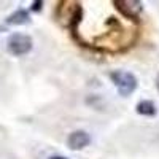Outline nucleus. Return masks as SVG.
<instances>
[{"label":"nucleus","mask_w":159,"mask_h":159,"mask_svg":"<svg viewBox=\"0 0 159 159\" xmlns=\"http://www.w3.org/2000/svg\"><path fill=\"white\" fill-rule=\"evenodd\" d=\"M110 80H111V83L116 86L119 96H123V97L130 96L132 92L137 89V78L130 72L115 70V72L110 73Z\"/></svg>","instance_id":"nucleus-1"},{"label":"nucleus","mask_w":159,"mask_h":159,"mask_svg":"<svg viewBox=\"0 0 159 159\" xmlns=\"http://www.w3.org/2000/svg\"><path fill=\"white\" fill-rule=\"evenodd\" d=\"M32 46H34L32 38L25 34H13L7 43V49L13 56H25L27 52H30Z\"/></svg>","instance_id":"nucleus-2"},{"label":"nucleus","mask_w":159,"mask_h":159,"mask_svg":"<svg viewBox=\"0 0 159 159\" xmlns=\"http://www.w3.org/2000/svg\"><path fill=\"white\" fill-rule=\"evenodd\" d=\"M113 5L123 16L129 19H137L143 10L142 2H139V0H115Z\"/></svg>","instance_id":"nucleus-3"},{"label":"nucleus","mask_w":159,"mask_h":159,"mask_svg":"<svg viewBox=\"0 0 159 159\" xmlns=\"http://www.w3.org/2000/svg\"><path fill=\"white\" fill-rule=\"evenodd\" d=\"M89 143H91V135L88 134L86 130H75V132H72V134L69 135V139H67L69 148L73 150V151L86 148Z\"/></svg>","instance_id":"nucleus-4"},{"label":"nucleus","mask_w":159,"mask_h":159,"mask_svg":"<svg viewBox=\"0 0 159 159\" xmlns=\"http://www.w3.org/2000/svg\"><path fill=\"white\" fill-rule=\"evenodd\" d=\"M135 111L142 116H154L156 115V105L151 100H142L137 103Z\"/></svg>","instance_id":"nucleus-5"},{"label":"nucleus","mask_w":159,"mask_h":159,"mask_svg":"<svg viewBox=\"0 0 159 159\" xmlns=\"http://www.w3.org/2000/svg\"><path fill=\"white\" fill-rule=\"evenodd\" d=\"M30 18H29V13L25 11V10H18L15 11L11 16H8L7 22L8 24H13V25H21V24H25V22H29Z\"/></svg>","instance_id":"nucleus-6"},{"label":"nucleus","mask_w":159,"mask_h":159,"mask_svg":"<svg viewBox=\"0 0 159 159\" xmlns=\"http://www.w3.org/2000/svg\"><path fill=\"white\" fill-rule=\"evenodd\" d=\"M42 7H43V2H34L32 3V10L34 11H40V10H42Z\"/></svg>","instance_id":"nucleus-7"},{"label":"nucleus","mask_w":159,"mask_h":159,"mask_svg":"<svg viewBox=\"0 0 159 159\" xmlns=\"http://www.w3.org/2000/svg\"><path fill=\"white\" fill-rule=\"evenodd\" d=\"M48 159H69V157H65V156H59V154H56V156H51V157H48Z\"/></svg>","instance_id":"nucleus-8"},{"label":"nucleus","mask_w":159,"mask_h":159,"mask_svg":"<svg viewBox=\"0 0 159 159\" xmlns=\"http://www.w3.org/2000/svg\"><path fill=\"white\" fill-rule=\"evenodd\" d=\"M156 86H157V89H159V75H157V78H156Z\"/></svg>","instance_id":"nucleus-9"},{"label":"nucleus","mask_w":159,"mask_h":159,"mask_svg":"<svg viewBox=\"0 0 159 159\" xmlns=\"http://www.w3.org/2000/svg\"><path fill=\"white\" fill-rule=\"evenodd\" d=\"M0 30H3V27H0Z\"/></svg>","instance_id":"nucleus-10"}]
</instances>
